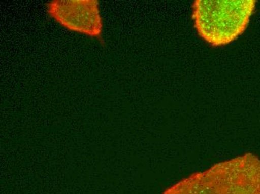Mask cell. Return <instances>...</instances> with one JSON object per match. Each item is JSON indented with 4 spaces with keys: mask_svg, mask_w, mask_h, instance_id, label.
Returning <instances> with one entry per match:
<instances>
[{
    "mask_svg": "<svg viewBox=\"0 0 260 194\" xmlns=\"http://www.w3.org/2000/svg\"><path fill=\"white\" fill-rule=\"evenodd\" d=\"M162 194H260V159L246 153L215 164L166 189Z\"/></svg>",
    "mask_w": 260,
    "mask_h": 194,
    "instance_id": "cell-1",
    "label": "cell"
},
{
    "mask_svg": "<svg viewBox=\"0 0 260 194\" xmlns=\"http://www.w3.org/2000/svg\"><path fill=\"white\" fill-rule=\"evenodd\" d=\"M256 3L254 0H197L192 6L197 32L214 47L234 42L246 30Z\"/></svg>",
    "mask_w": 260,
    "mask_h": 194,
    "instance_id": "cell-2",
    "label": "cell"
},
{
    "mask_svg": "<svg viewBox=\"0 0 260 194\" xmlns=\"http://www.w3.org/2000/svg\"><path fill=\"white\" fill-rule=\"evenodd\" d=\"M46 7L48 15L62 27L104 45V20L98 0H51Z\"/></svg>",
    "mask_w": 260,
    "mask_h": 194,
    "instance_id": "cell-3",
    "label": "cell"
}]
</instances>
